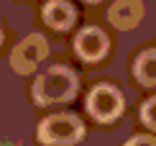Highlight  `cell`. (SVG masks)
Instances as JSON below:
<instances>
[{
    "instance_id": "8fae6325",
    "label": "cell",
    "mask_w": 156,
    "mask_h": 146,
    "mask_svg": "<svg viewBox=\"0 0 156 146\" xmlns=\"http://www.w3.org/2000/svg\"><path fill=\"white\" fill-rule=\"evenodd\" d=\"M87 3H100V0H87Z\"/></svg>"
},
{
    "instance_id": "277c9868",
    "label": "cell",
    "mask_w": 156,
    "mask_h": 146,
    "mask_svg": "<svg viewBox=\"0 0 156 146\" xmlns=\"http://www.w3.org/2000/svg\"><path fill=\"white\" fill-rule=\"evenodd\" d=\"M87 110L92 113L97 121L110 123L123 113V95L113 85H97L87 95Z\"/></svg>"
},
{
    "instance_id": "7c38bea8",
    "label": "cell",
    "mask_w": 156,
    "mask_h": 146,
    "mask_svg": "<svg viewBox=\"0 0 156 146\" xmlns=\"http://www.w3.org/2000/svg\"><path fill=\"white\" fill-rule=\"evenodd\" d=\"M0 41H3V28H0Z\"/></svg>"
},
{
    "instance_id": "9c48e42d",
    "label": "cell",
    "mask_w": 156,
    "mask_h": 146,
    "mask_svg": "<svg viewBox=\"0 0 156 146\" xmlns=\"http://www.w3.org/2000/svg\"><path fill=\"white\" fill-rule=\"evenodd\" d=\"M141 121L156 131V97H151V100H146L141 105Z\"/></svg>"
},
{
    "instance_id": "8992f818",
    "label": "cell",
    "mask_w": 156,
    "mask_h": 146,
    "mask_svg": "<svg viewBox=\"0 0 156 146\" xmlns=\"http://www.w3.org/2000/svg\"><path fill=\"white\" fill-rule=\"evenodd\" d=\"M108 18L118 31H131L144 18V3L141 0H115L108 10Z\"/></svg>"
},
{
    "instance_id": "6da1fadb",
    "label": "cell",
    "mask_w": 156,
    "mask_h": 146,
    "mask_svg": "<svg viewBox=\"0 0 156 146\" xmlns=\"http://www.w3.org/2000/svg\"><path fill=\"white\" fill-rule=\"evenodd\" d=\"M77 92V75L69 67H51L34 82V100L38 105L67 103Z\"/></svg>"
},
{
    "instance_id": "3957f363",
    "label": "cell",
    "mask_w": 156,
    "mask_h": 146,
    "mask_svg": "<svg viewBox=\"0 0 156 146\" xmlns=\"http://www.w3.org/2000/svg\"><path fill=\"white\" fill-rule=\"evenodd\" d=\"M49 54V44L41 34H28L23 36L21 41L13 46L10 51V67L18 72V75H31L36 72V67L46 59Z\"/></svg>"
},
{
    "instance_id": "ba28073f",
    "label": "cell",
    "mask_w": 156,
    "mask_h": 146,
    "mask_svg": "<svg viewBox=\"0 0 156 146\" xmlns=\"http://www.w3.org/2000/svg\"><path fill=\"white\" fill-rule=\"evenodd\" d=\"M133 72H136V77H138L141 85L156 87V49H148V51H144V54L136 59Z\"/></svg>"
},
{
    "instance_id": "52a82bcc",
    "label": "cell",
    "mask_w": 156,
    "mask_h": 146,
    "mask_svg": "<svg viewBox=\"0 0 156 146\" xmlns=\"http://www.w3.org/2000/svg\"><path fill=\"white\" fill-rule=\"evenodd\" d=\"M44 21L56 31H67L74 23V8L67 0H49L44 8Z\"/></svg>"
},
{
    "instance_id": "5b68a950",
    "label": "cell",
    "mask_w": 156,
    "mask_h": 146,
    "mask_svg": "<svg viewBox=\"0 0 156 146\" xmlns=\"http://www.w3.org/2000/svg\"><path fill=\"white\" fill-rule=\"evenodd\" d=\"M108 36L102 34L97 26H87V28H82L80 34L74 38V51L80 54L84 62H97V59H102L108 54Z\"/></svg>"
},
{
    "instance_id": "30bf717a",
    "label": "cell",
    "mask_w": 156,
    "mask_h": 146,
    "mask_svg": "<svg viewBox=\"0 0 156 146\" xmlns=\"http://www.w3.org/2000/svg\"><path fill=\"white\" fill-rule=\"evenodd\" d=\"M126 146H156V138H151V136H133Z\"/></svg>"
},
{
    "instance_id": "7a4b0ae2",
    "label": "cell",
    "mask_w": 156,
    "mask_h": 146,
    "mask_svg": "<svg viewBox=\"0 0 156 146\" xmlns=\"http://www.w3.org/2000/svg\"><path fill=\"white\" fill-rule=\"evenodd\" d=\"M84 136V126L72 113H56L44 118L38 126V138L49 146H69Z\"/></svg>"
}]
</instances>
